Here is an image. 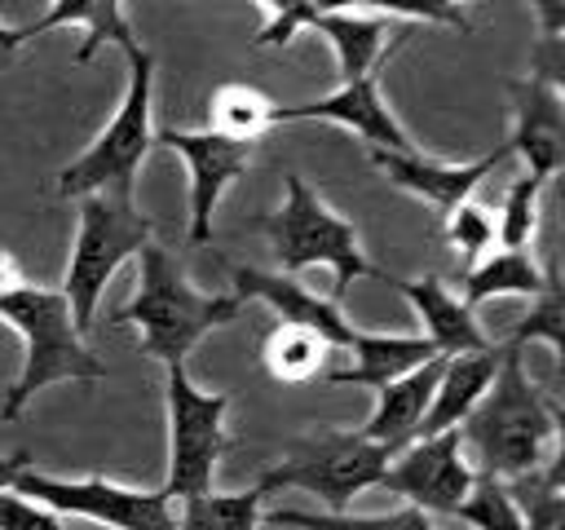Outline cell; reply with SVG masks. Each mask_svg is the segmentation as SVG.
<instances>
[{"label":"cell","instance_id":"obj_27","mask_svg":"<svg viewBox=\"0 0 565 530\" xmlns=\"http://www.w3.org/2000/svg\"><path fill=\"white\" fill-rule=\"evenodd\" d=\"M260 490H234V495H190L181 499L177 530H256L260 526Z\"/></svg>","mask_w":565,"mask_h":530},{"label":"cell","instance_id":"obj_4","mask_svg":"<svg viewBox=\"0 0 565 530\" xmlns=\"http://www.w3.org/2000/svg\"><path fill=\"white\" fill-rule=\"evenodd\" d=\"M0 318L22 336L26 353H22V371L0 406V420H13L40 389L57 384V380H106V367L97 362V353L84 344V336L75 331L71 305L57 287H35L22 283L13 292L0 296Z\"/></svg>","mask_w":565,"mask_h":530},{"label":"cell","instance_id":"obj_10","mask_svg":"<svg viewBox=\"0 0 565 530\" xmlns=\"http://www.w3.org/2000/svg\"><path fill=\"white\" fill-rule=\"evenodd\" d=\"M9 490L31 504H44L62 517H88V521H102L115 530H177L172 499L163 490H132V486H115L106 477L62 481V477H44L35 468H22Z\"/></svg>","mask_w":565,"mask_h":530},{"label":"cell","instance_id":"obj_23","mask_svg":"<svg viewBox=\"0 0 565 530\" xmlns=\"http://www.w3.org/2000/svg\"><path fill=\"white\" fill-rule=\"evenodd\" d=\"M260 362L274 380L282 384H305V380H322L327 362H331V344L318 340L313 331L305 327H291V322H278L265 340H260Z\"/></svg>","mask_w":565,"mask_h":530},{"label":"cell","instance_id":"obj_1","mask_svg":"<svg viewBox=\"0 0 565 530\" xmlns=\"http://www.w3.org/2000/svg\"><path fill=\"white\" fill-rule=\"evenodd\" d=\"M561 433V406L556 398H547L525 362L521 349L508 344L490 389L481 393V402L468 411V420L459 424V446L472 455V473L499 477V481H516L534 468H543L547 446Z\"/></svg>","mask_w":565,"mask_h":530},{"label":"cell","instance_id":"obj_29","mask_svg":"<svg viewBox=\"0 0 565 530\" xmlns=\"http://www.w3.org/2000/svg\"><path fill=\"white\" fill-rule=\"evenodd\" d=\"M534 13H539V40L530 49V80L565 93V4L539 0Z\"/></svg>","mask_w":565,"mask_h":530},{"label":"cell","instance_id":"obj_16","mask_svg":"<svg viewBox=\"0 0 565 530\" xmlns=\"http://www.w3.org/2000/svg\"><path fill=\"white\" fill-rule=\"evenodd\" d=\"M512 102H516V124L508 150L525 159L530 177L552 181L565 163V93L539 80H521L512 84Z\"/></svg>","mask_w":565,"mask_h":530},{"label":"cell","instance_id":"obj_15","mask_svg":"<svg viewBox=\"0 0 565 530\" xmlns=\"http://www.w3.org/2000/svg\"><path fill=\"white\" fill-rule=\"evenodd\" d=\"M230 278H234V296H260L265 305L278 309L282 322L313 331V336L327 340L331 349H353L358 327L344 322V314H340L335 300H327V296L300 287V283L287 278V274H265V269H256V265H230Z\"/></svg>","mask_w":565,"mask_h":530},{"label":"cell","instance_id":"obj_8","mask_svg":"<svg viewBox=\"0 0 565 530\" xmlns=\"http://www.w3.org/2000/svg\"><path fill=\"white\" fill-rule=\"evenodd\" d=\"M393 451L366 442L362 433L353 428H318L309 437H296L287 446V455L260 473L256 490L269 495V490H309L327 504V512H344L353 495H362L366 486L380 481V473L388 468Z\"/></svg>","mask_w":565,"mask_h":530},{"label":"cell","instance_id":"obj_9","mask_svg":"<svg viewBox=\"0 0 565 530\" xmlns=\"http://www.w3.org/2000/svg\"><path fill=\"white\" fill-rule=\"evenodd\" d=\"M225 393H203L190 384L185 367H168V499H190L212 490L216 459L230 451L225 437Z\"/></svg>","mask_w":565,"mask_h":530},{"label":"cell","instance_id":"obj_22","mask_svg":"<svg viewBox=\"0 0 565 530\" xmlns=\"http://www.w3.org/2000/svg\"><path fill=\"white\" fill-rule=\"evenodd\" d=\"M508 495L525 530H565V446H556L543 468L508 481Z\"/></svg>","mask_w":565,"mask_h":530},{"label":"cell","instance_id":"obj_33","mask_svg":"<svg viewBox=\"0 0 565 530\" xmlns=\"http://www.w3.org/2000/svg\"><path fill=\"white\" fill-rule=\"evenodd\" d=\"M0 530H75V526L44 504H31L13 490H0Z\"/></svg>","mask_w":565,"mask_h":530},{"label":"cell","instance_id":"obj_12","mask_svg":"<svg viewBox=\"0 0 565 530\" xmlns=\"http://www.w3.org/2000/svg\"><path fill=\"white\" fill-rule=\"evenodd\" d=\"M154 146H168L185 159L190 168V243H207L212 239V212L225 194V186L234 177L247 172L252 163V141H230L216 137L207 128L190 132V128H154Z\"/></svg>","mask_w":565,"mask_h":530},{"label":"cell","instance_id":"obj_26","mask_svg":"<svg viewBox=\"0 0 565 530\" xmlns=\"http://www.w3.org/2000/svg\"><path fill=\"white\" fill-rule=\"evenodd\" d=\"M547 344L556 358H565V283H561V269H556V261L543 269V287H539V296L530 300V309L521 314V322L512 327V336H508V344Z\"/></svg>","mask_w":565,"mask_h":530},{"label":"cell","instance_id":"obj_13","mask_svg":"<svg viewBox=\"0 0 565 530\" xmlns=\"http://www.w3.org/2000/svg\"><path fill=\"white\" fill-rule=\"evenodd\" d=\"M296 119H331L340 128H353L362 141H371V150L415 155V141L406 137V128L393 119V110L380 97V71H371L353 84H340L327 97L296 102V106H274V124H296Z\"/></svg>","mask_w":565,"mask_h":530},{"label":"cell","instance_id":"obj_17","mask_svg":"<svg viewBox=\"0 0 565 530\" xmlns=\"http://www.w3.org/2000/svg\"><path fill=\"white\" fill-rule=\"evenodd\" d=\"M388 287H397L406 300H411V309L419 314V322H424V340L441 353V358H459V353H481V349H490L494 340L481 331V322H477V314L441 283V278H384Z\"/></svg>","mask_w":565,"mask_h":530},{"label":"cell","instance_id":"obj_35","mask_svg":"<svg viewBox=\"0 0 565 530\" xmlns=\"http://www.w3.org/2000/svg\"><path fill=\"white\" fill-rule=\"evenodd\" d=\"M22 468H31V455H26V451L0 455V490H9V486H13V477H18Z\"/></svg>","mask_w":565,"mask_h":530},{"label":"cell","instance_id":"obj_32","mask_svg":"<svg viewBox=\"0 0 565 530\" xmlns=\"http://www.w3.org/2000/svg\"><path fill=\"white\" fill-rule=\"evenodd\" d=\"M446 239L463 252V261H472L477 252H486V247L494 243V216H490L481 203L463 199V203L446 216Z\"/></svg>","mask_w":565,"mask_h":530},{"label":"cell","instance_id":"obj_18","mask_svg":"<svg viewBox=\"0 0 565 530\" xmlns=\"http://www.w3.org/2000/svg\"><path fill=\"white\" fill-rule=\"evenodd\" d=\"M508 353V340H494L490 349L481 353H459V358H446L441 375H437V389H433V402L424 411V420L415 424V442L419 437H437L446 428H459L468 420V411L481 402V393L490 389L499 362Z\"/></svg>","mask_w":565,"mask_h":530},{"label":"cell","instance_id":"obj_34","mask_svg":"<svg viewBox=\"0 0 565 530\" xmlns=\"http://www.w3.org/2000/svg\"><path fill=\"white\" fill-rule=\"evenodd\" d=\"M26 40H31L26 26H4V22H0V71L13 62V53H18Z\"/></svg>","mask_w":565,"mask_h":530},{"label":"cell","instance_id":"obj_31","mask_svg":"<svg viewBox=\"0 0 565 530\" xmlns=\"http://www.w3.org/2000/svg\"><path fill=\"white\" fill-rule=\"evenodd\" d=\"M543 186H547V181H539V177H530V172H521V177L508 186V194H503V216H499V225H494V234H499V243H503L508 252H525V243H530V234H534V225H539V194H543Z\"/></svg>","mask_w":565,"mask_h":530},{"label":"cell","instance_id":"obj_2","mask_svg":"<svg viewBox=\"0 0 565 530\" xmlns=\"http://www.w3.org/2000/svg\"><path fill=\"white\" fill-rule=\"evenodd\" d=\"M141 274H137V292L132 300L110 318V322H137L141 327V353L177 367L185 362V353L212 331L238 318L243 296L234 292H199L181 261L172 252H163L159 243H146L141 252Z\"/></svg>","mask_w":565,"mask_h":530},{"label":"cell","instance_id":"obj_5","mask_svg":"<svg viewBox=\"0 0 565 530\" xmlns=\"http://www.w3.org/2000/svg\"><path fill=\"white\" fill-rule=\"evenodd\" d=\"M282 186H287L282 208L256 216L252 230H260L269 239V247H274L278 265L287 269V278L300 274V269H309V265H327L331 278H335L327 300H335V305H340V296L349 292L353 278H380V283L388 278L384 269H375L362 256L353 221H344L340 212H331L296 172H287Z\"/></svg>","mask_w":565,"mask_h":530},{"label":"cell","instance_id":"obj_24","mask_svg":"<svg viewBox=\"0 0 565 530\" xmlns=\"http://www.w3.org/2000/svg\"><path fill=\"white\" fill-rule=\"evenodd\" d=\"M463 305L477 314V305L481 300H490V296H539V287H543V269L530 261V252H494L490 261H481V265H472V269H463Z\"/></svg>","mask_w":565,"mask_h":530},{"label":"cell","instance_id":"obj_11","mask_svg":"<svg viewBox=\"0 0 565 530\" xmlns=\"http://www.w3.org/2000/svg\"><path fill=\"white\" fill-rule=\"evenodd\" d=\"M472 464L459 446V428H446L437 437H419L393 455V464L380 473L375 486L388 495H402L419 512H450L468 499L472 490Z\"/></svg>","mask_w":565,"mask_h":530},{"label":"cell","instance_id":"obj_20","mask_svg":"<svg viewBox=\"0 0 565 530\" xmlns=\"http://www.w3.org/2000/svg\"><path fill=\"white\" fill-rule=\"evenodd\" d=\"M441 358L424 336H371L358 331L353 340V367H327L322 384H362V389H384L415 367Z\"/></svg>","mask_w":565,"mask_h":530},{"label":"cell","instance_id":"obj_28","mask_svg":"<svg viewBox=\"0 0 565 530\" xmlns=\"http://www.w3.org/2000/svg\"><path fill=\"white\" fill-rule=\"evenodd\" d=\"M260 521L269 526H291V530H433L428 512L419 508H397L384 517H349V512H296V508H274Z\"/></svg>","mask_w":565,"mask_h":530},{"label":"cell","instance_id":"obj_14","mask_svg":"<svg viewBox=\"0 0 565 530\" xmlns=\"http://www.w3.org/2000/svg\"><path fill=\"white\" fill-rule=\"evenodd\" d=\"M508 159H512L508 141L494 146L490 155L472 159V163H441V159H428V155H419V150H415V155H384V150H371V163H375L393 186H402V190L428 199V203H433L437 212H446V216L477 190L481 177H490V172L503 168Z\"/></svg>","mask_w":565,"mask_h":530},{"label":"cell","instance_id":"obj_7","mask_svg":"<svg viewBox=\"0 0 565 530\" xmlns=\"http://www.w3.org/2000/svg\"><path fill=\"white\" fill-rule=\"evenodd\" d=\"M154 234V221L132 208V194H84L79 199V230L66 265V283L57 287L71 305L75 331L84 336L97 318V300L115 269L141 252Z\"/></svg>","mask_w":565,"mask_h":530},{"label":"cell","instance_id":"obj_19","mask_svg":"<svg viewBox=\"0 0 565 530\" xmlns=\"http://www.w3.org/2000/svg\"><path fill=\"white\" fill-rule=\"evenodd\" d=\"M441 367H446V358H433V362L415 367L411 375H402V380L375 389V411H371V420H366L358 433H362L366 442L393 451V455H397L402 446H411V442H415V424L424 420V411H428V402H433V389H437Z\"/></svg>","mask_w":565,"mask_h":530},{"label":"cell","instance_id":"obj_25","mask_svg":"<svg viewBox=\"0 0 565 530\" xmlns=\"http://www.w3.org/2000/svg\"><path fill=\"white\" fill-rule=\"evenodd\" d=\"M274 128V102L252 84H221L207 102V132L230 141H252Z\"/></svg>","mask_w":565,"mask_h":530},{"label":"cell","instance_id":"obj_21","mask_svg":"<svg viewBox=\"0 0 565 530\" xmlns=\"http://www.w3.org/2000/svg\"><path fill=\"white\" fill-rule=\"evenodd\" d=\"M53 26H84V40H79V49H75V62L84 66L102 44H115L119 53L128 49V44H137V35H132V26H128V13L115 4V0H57V4H49L35 22H26V35L35 40V35H44V31H53Z\"/></svg>","mask_w":565,"mask_h":530},{"label":"cell","instance_id":"obj_6","mask_svg":"<svg viewBox=\"0 0 565 530\" xmlns=\"http://www.w3.org/2000/svg\"><path fill=\"white\" fill-rule=\"evenodd\" d=\"M128 57V93L115 110V119L97 132V141L71 159L57 172V194L84 199V194H132V177L146 163L154 146V124H150V84H154V57L141 44L124 49Z\"/></svg>","mask_w":565,"mask_h":530},{"label":"cell","instance_id":"obj_3","mask_svg":"<svg viewBox=\"0 0 565 530\" xmlns=\"http://www.w3.org/2000/svg\"><path fill=\"white\" fill-rule=\"evenodd\" d=\"M441 22V26H459L468 31L472 22L463 18V9L455 4H353V9H313V4H274L265 13V26L256 31V49H274L296 40L300 31H318L327 35V44L335 49V66H340V84H353L380 66H388V57L406 44V31H397L388 40V22Z\"/></svg>","mask_w":565,"mask_h":530},{"label":"cell","instance_id":"obj_36","mask_svg":"<svg viewBox=\"0 0 565 530\" xmlns=\"http://www.w3.org/2000/svg\"><path fill=\"white\" fill-rule=\"evenodd\" d=\"M13 287H22V269H18L13 252H9V247H0V296H4V292H13Z\"/></svg>","mask_w":565,"mask_h":530},{"label":"cell","instance_id":"obj_30","mask_svg":"<svg viewBox=\"0 0 565 530\" xmlns=\"http://www.w3.org/2000/svg\"><path fill=\"white\" fill-rule=\"evenodd\" d=\"M455 517L468 521V526H477V530H525L521 526V512H516V504L508 495V481L486 477V473L472 477V490L455 508Z\"/></svg>","mask_w":565,"mask_h":530}]
</instances>
